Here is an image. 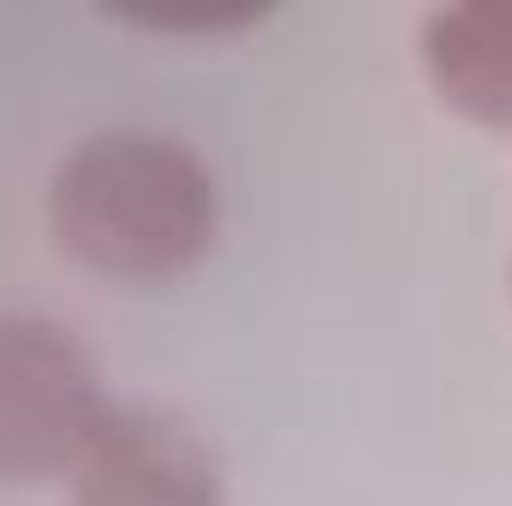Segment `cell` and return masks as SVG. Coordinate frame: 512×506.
Wrapping results in <instances>:
<instances>
[{"label": "cell", "instance_id": "cell-1", "mask_svg": "<svg viewBox=\"0 0 512 506\" xmlns=\"http://www.w3.org/2000/svg\"><path fill=\"white\" fill-rule=\"evenodd\" d=\"M48 227L60 251L108 280H173L215 245L221 185L167 131H96L54 167Z\"/></svg>", "mask_w": 512, "mask_h": 506}, {"label": "cell", "instance_id": "cell-2", "mask_svg": "<svg viewBox=\"0 0 512 506\" xmlns=\"http://www.w3.org/2000/svg\"><path fill=\"white\" fill-rule=\"evenodd\" d=\"M114 405L72 328L0 310V483L78 477Z\"/></svg>", "mask_w": 512, "mask_h": 506}, {"label": "cell", "instance_id": "cell-3", "mask_svg": "<svg viewBox=\"0 0 512 506\" xmlns=\"http://www.w3.org/2000/svg\"><path fill=\"white\" fill-rule=\"evenodd\" d=\"M66 506H221V471L179 417L114 411Z\"/></svg>", "mask_w": 512, "mask_h": 506}, {"label": "cell", "instance_id": "cell-4", "mask_svg": "<svg viewBox=\"0 0 512 506\" xmlns=\"http://www.w3.org/2000/svg\"><path fill=\"white\" fill-rule=\"evenodd\" d=\"M423 66L447 108L512 131V0L441 6L423 24Z\"/></svg>", "mask_w": 512, "mask_h": 506}, {"label": "cell", "instance_id": "cell-5", "mask_svg": "<svg viewBox=\"0 0 512 506\" xmlns=\"http://www.w3.org/2000/svg\"><path fill=\"white\" fill-rule=\"evenodd\" d=\"M131 24H143V30H167V36H179V30H191V36H227V30H245L262 18V6H149V12H126Z\"/></svg>", "mask_w": 512, "mask_h": 506}]
</instances>
